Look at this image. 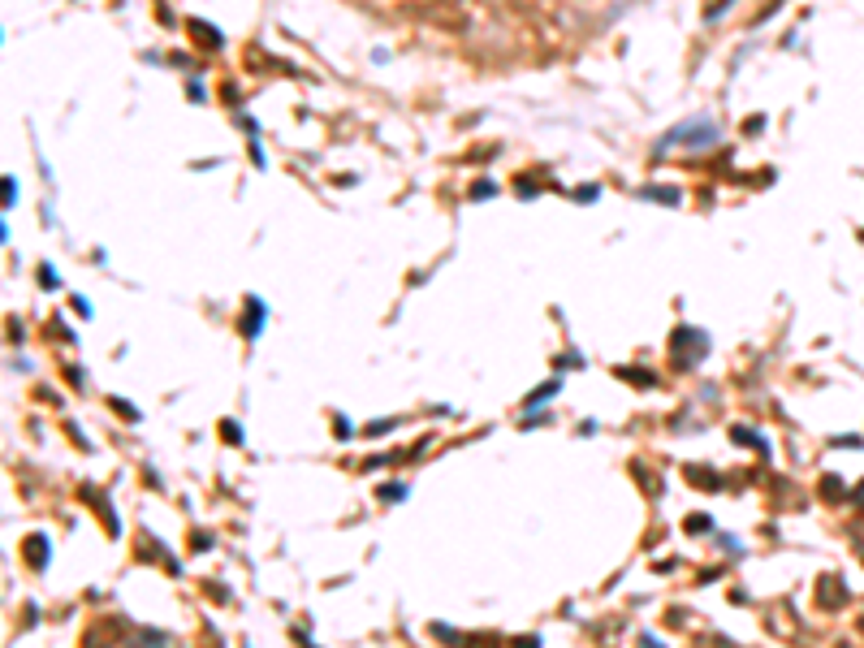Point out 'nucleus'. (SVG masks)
<instances>
[]
</instances>
